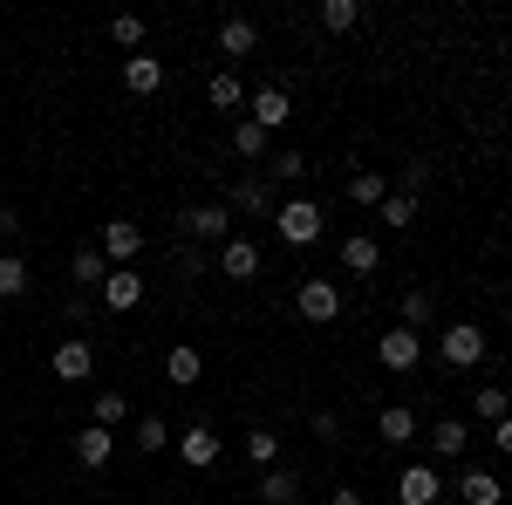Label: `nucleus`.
Here are the masks:
<instances>
[{
	"mask_svg": "<svg viewBox=\"0 0 512 505\" xmlns=\"http://www.w3.org/2000/svg\"><path fill=\"white\" fill-rule=\"evenodd\" d=\"M321 226H328V212H321L315 198H280L274 205V233L287 239V246H315Z\"/></svg>",
	"mask_w": 512,
	"mask_h": 505,
	"instance_id": "f257e3e1",
	"label": "nucleus"
},
{
	"mask_svg": "<svg viewBox=\"0 0 512 505\" xmlns=\"http://www.w3.org/2000/svg\"><path fill=\"white\" fill-rule=\"evenodd\" d=\"M178 226H185L192 246H212V253H219V246L233 239V205H226V198H219V205H185Z\"/></svg>",
	"mask_w": 512,
	"mask_h": 505,
	"instance_id": "f03ea898",
	"label": "nucleus"
},
{
	"mask_svg": "<svg viewBox=\"0 0 512 505\" xmlns=\"http://www.w3.org/2000/svg\"><path fill=\"white\" fill-rule=\"evenodd\" d=\"M294 308H301V321H308V328H328V321L342 314V287H335L328 273H308V280L294 287Z\"/></svg>",
	"mask_w": 512,
	"mask_h": 505,
	"instance_id": "7ed1b4c3",
	"label": "nucleus"
},
{
	"mask_svg": "<svg viewBox=\"0 0 512 505\" xmlns=\"http://www.w3.org/2000/svg\"><path fill=\"white\" fill-rule=\"evenodd\" d=\"M437 362H444V369H478V362H485V328H478V321H451V328L437 335Z\"/></svg>",
	"mask_w": 512,
	"mask_h": 505,
	"instance_id": "20e7f679",
	"label": "nucleus"
},
{
	"mask_svg": "<svg viewBox=\"0 0 512 505\" xmlns=\"http://www.w3.org/2000/svg\"><path fill=\"white\" fill-rule=\"evenodd\" d=\"M260 260H267V253H260V246H253V239H226V246H219V253H212V267H219V280H233V287H253V280H260Z\"/></svg>",
	"mask_w": 512,
	"mask_h": 505,
	"instance_id": "39448f33",
	"label": "nucleus"
},
{
	"mask_svg": "<svg viewBox=\"0 0 512 505\" xmlns=\"http://www.w3.org/2000/svg\"><path fill=\"white\" fill-rule=\"evenodd\" d=\"M96 253H103L110 267H130V260L144 253V226H137V219H103V233H96Z\"/></svg>",
	"mask_w": 512,
	"mask_h": 505,
	"instance_id": "423d86ee",
	"label": "nucleus"
},
{
	"mask_svg": "<svg viewBox=\"0 0 512 505\" xmlns=\"http://www.w3.org/2000/svg\"><path fill=\"white\" fill-rule=\"evenodd\" d=\"M376 362H383L390 376H410V369L424 362V335H417V328H383V342H376Z\"/></svg>",
	"mask_w": 512,
	"mask_h": 505,
	"instance_id": "0eeeda50",
	"label": "nucleus"
},
{
	"mask_svg": "<svg viewBox=\"0 0 512 505\" xmlns=\"http://www.w3.org/2000/svg\"><path fill=\"white\" fill-rule=\"evenodd\" d=\"M287 117H294V103H287V89H280V82H267V89H253V96H246V123H260L267 137L287 130Z\"/></svg>",
	"mask_w": 512,
	"mask_h": 505,
	"instance_id": "6e6552de",
	"label": "nucleus"
},
{
	"mask_svg": "<svg viewBox=\"0 0 512 505\" xmlns=\"http://www.w3.org/2000/svg\"><path fill=\"white\" fill-rule=\"evenodd\" d=\"M96 294H103V314H137V308H144V273L110 267V280H103Z\"/></svg>",
	"mask_w": 512,
	"mask_h": 505,
	"instance_id": "1a4fd4ad",
	"label": "nucleus"
},
{
	"mask_svg": "<svg viewBox=\"0 0 512 505\" xmlns=\"http://www.w3.org/2000/svg\"><path fill=\"white\" fill-rule=\"evenodd\" d=\"M444 492H451V485L437 478V465H410L396 478V505H437Z\"/></svg>",
	"mask_w": 512,
	"mask_h": 505,
	"instance_id": "9d476101",
	"label": "nucleus"
},
{
	"mask_svg": "<svg viewBox=\"0 0 512 505\" xmlns=\"http://www.w3.org/2000/svg\"><path fill=\"white\" fill-rule=\"evenodd\" d=\"M110 451H117V430H103V424H82L76 430V465L82 471H103V465H110Z\"/></svg>",
	"mask_w": 512,
	"mask_h": 505,
	"instance_id": "9b49d317",
	"label": "nucleus"
},
{
	"mask_svg": "<svg viewBox=\"0 0 512 505\" xmlns=\"http://www.w3.org/2000/svg\"><path fill=\"white\" fill-rule=\"evenodd\" d=\"M178 458H185V465H192V471L219 465V430H212V424H192V430H185V437H178Z\"/></svg>",
	"mask_w": 512,
	"mask_h": 505,
	"instance_id": "f8f14e48",
	"label": "nucleus"
},
{
	"mask_svg": "<svg viewBox=\"0 0 512 505\" xmlns=\"http://www.w3.org/2000/svg\"><path fill=\"white\" fill-rule=\"evenodd\" d=\"M55 376L62 383H89L96 376V349L89 342H55Z\"/></svg>",
	"mask_w": 512,
	"mask_h": 505,
	"instance_id": "ddd939ff",
	"label": "nucleus"
},
{
	"mask_svg": "<svg viewBox=\"0 0 512 505\" xmlns=\"http://www.w3.org/2000/svg\"><path fill=\"white\" fill-rule=\"evenodd\" d=\"M198 376H205V355H198L192 342H178V349H164V383H171V389H192Z\"/></svg>",
	"mask_w": 512,
	"mask_h": 505,
	"instance_id": "4468645a",
	"label": "nucleus"
},
{
	"mask_svg": "<svg viewBox=\"0 0 512 505\" xmlns=\"http://www.w3.org/2000/svg\"><path fill=\"white\" fill-rule=\"evenodd\" d=\"M123 89H130V96H158L164 89V62L158 55H130V62H123Z\"/></svg>",
	"mask_w": 512,
	"mask_h": 505,
	"instance_id": "2eb2a0df",
	"label": "nucleus"
},
{
	"mask_svg": "<svg viewBox=\"0 0 512 505\" xmlns=\"http://www.w3.org/2000/svg\"><path fill=\"white\" fill-rule=\"evenodd\" d=\"M226 205H233V212H246V219H274V192H267V178H239Z\"/></svg>",
	"mask_w": 512,
	"mask_h": 505,
	"instance_id": "dca6fc26",
	"label": "nucleus"
},
{
	"mask_svg": "<svg viewBox=\"0 0 512 505\" xmlns=\"http://www.w3.org/2000/svg\"><path fill=\"white\" fill-rule=\"evenodd\" d=\"M458 499H465V505H506V485H499L485 465H472L465 478H458Z\"/></svg>",
	"mask_w": 512,
	"mask_h": 505,
	"instance_id": "f3484780",
	"label": "nucleus"
},
{
	"mask_svg": "<svg viewBox=\"0 0 512 505\" xmlns=\"http://www.w3.org/2000/svg\"><path fill=\"white\" fill-rule=\"evenodd\" d=\"M342 267H349V273H362V280H369V273L383 267V246H376V239H369V233H349V239H342Z\"/></svg>",
	"mask_w": 512,
	"mask_h": 505,
	"instance_id": "a211bd4d",
	"label": "nucleus"
},
{
	"mask_svg": "<svg viewBox=\"0 0 512 505\" xmlns=\"http://www.w3.org/2000/svg\"><path fill=\"white\" fill-rule=\"evenodd\" d=\"M253 48H260V28H253V21H246V14H233V21H219V55H253Z\"/></svg>",
	"mask_w": 512,
	"mask_h": 505,
	"instance_id": "6ab92c4d",
	"label": "nucleus"
},
{
	"mask_svg": "<svg viewBox=\"0 0 512 505\" xmlns=\"http://www.w3.org/2000/svg\"><path fill=\"white\" fill-rule=\"evenodd\" d=\"M301 499V478L287 465H274V471H260V505H294Z\"/></svg>",
	"mask_w": 512,
	"mask_h": 505,
	"instance_id": "aec40b11",
	"label": "nucleus"
},
{
	"mask_svg": "<svg viewBox=\"0 0 512 505\" xmlns=\"http://www.w3.org/2000/svg\"><path fill=\"white\" fill-rule=\"evenodd\" d=\"M465 444H472V430L458 424V417H437L431 424V451L437 458H465Z\"/></svg>",
	"mask_w": 512,
	"mask_h": 505,
	"instance_id": "412c9836",
	"label": "nucleus"
},
{
	"mask_svg": "<svg viewBox=\"0 0 512 505\" xmlns=\"http://www.w3.org/2000/svg\"><path fill=\"white\" fill-rule=\"evenodd\" d=\"M376 437H383V444H410V437H417V410H403V403H390V410L376 417Z\"/></svg>",
	"mask_w": 512,
	"mask_h": 505,
	"instance_id": "4be33fe9",
	"label": "nucleus"
},
{
	"mask_svg": "<svg viewBox=\"0 0 512 505\" xmlns=\"http://www.w3.org/2000/svg\"><path fill=\"white\" fill-rule=\"evenodd\" d=\"M321 35H349L355 21H362V0H321Z\"/></svg>",
	"mask_w": 512,
	"mask_h": 505,
	"instance_id": "5701e85b",
	"label": "nucleus"
},
{
	"mask_svg": "<svg viewBox=\"0 0 512 505\" xmlns=\"http://www.w3.org/2000/svg\"><path fill=\"white\" fill-rule=\"evenodd\" d=\"M89 424H103V430L130 424V403H123V389H96V403H89Z\"/></svg>",
	"mask_w": 512,
	"mask_h": 505,
	"instance_id": "b1692460",
	"label": "nucleus"
},
{
	"mask_svg": "<svg viewBox=\"0 0 512 505\" xmlns=\"http://www.w3.org/2000/svg\"><path fill=\"white\" fill-rule=\"evenodd\" d=\"M69 280H76V287H103V280H110V260H103L96 246H82L76 260H69Z\"/></svg>",
	"mask_w": 512,
	"mask_h": 505,
	"instance_id": "393cba45",
	"label": "nucleus"
},
{
	"mask_svg": "<svg viewBox=\"0 0 512 505\" xmlns=\"http://www.w3.org/2000/svg\"><path fill=\"white\" fill-rule=\"evenodd\" d=\"M28 280H35V273H28L21 253H0V301H21V294H28Z\"/></svg>",
	"mask_w": 512,
	"mask_h": 505,
	"instance_id": "a878e982",
	"label": "nucleus"
},
{
	"mask_svg": "<svg viewBox=\"0 0 512 505\" xmlns=\"http://www.w3.org/2000/svg\"><path fill=\"white\" fill-rule=\"evenodd\" d=\"M205 103H212V110H246V89H239V76H226V69H219V76L205 82Z\"/></svg>",
	"mask_w": 512,
	"mask_h": 505,
	"instance_id": "bb28decb",
	"label": "nucleus"
},
{
	"mask_svg": "<svg viewBox=\"0 0 512 505\" xmlns=\"http://www.w3.org/2000/svg\"><path fill=\"white\" fill-rule=\"evenodd\" d=\"M349 198H355V205H369V212H376V205L390 198V178H383V171H355V178H349Z\"/></svg>",
	"mask_w": 512,
	"mask_h": 505,
	"instance_id": "cd10ccee",
	"label": "nucleus"
},
{
	"mask_svg": "<svg viewBox=\"0 0 512 505\" xmlns=\"http://www.w3.org/2000/svg\"><path fill=\"white\" fill-rule=\"evenodd\" d=\"M376 212H383V226H390V233H410V226H417V198H410V192H390Z\"/></svg>",
	"mask_w": 512,
	"mask_h": 505,
	"instance_id": "c85d7f7f",
	"label": "nucleus"
},
{
	"mask_svg": "<svg viewBox=\"0 0 512 505\" xmlns=\"http://www.w3.org/2000/svg\"><path fill=\"white\" fill-rule=\"evenodd\" d=\"M437 321V294L431 287H410V294H403V328H431Z\"/></svg>",
	"mask_w": 512,
	"mask_h": 505,
	"instance_id": "c756f323",
	"label": "nucleus"
},
{
	"mask_svg": "<svg viewBox=\"0 0 512 505\" xmlns=\"http://www.w3.org/2000/svg\"><path fill=\"white\" fill-rule=\"evenodd\" d=\"M233 151H239V157H253V164H260V157H274V137H267L260 123H233Z\"/></svg>",
	"mask_w": 512,
	"mask_h": 505,
	"instance_id": "7c9ffc66",
	"label": "nucleus"
},
{
	"mask_svg": "<svg viewBox=\"0 0 512 505\" xmlns=\"http://www.w3.org/2000/svg\"><path fill=\"white\" fill-rule=\"evenodd\" d=\"M130 444H137L144 458H158L164 444H171V430H164V417H137V424H130Z\"/></svg>",
	"mask_w": 512,
	"mask_h": 505,
	"instance_id": "2f4dec72",
	"label": "nucleus"
},
{
	"mask_svg": "<svg viewBox=\"0 0 512 505\" xmlns=\"http://www.w3.org/2000/svg\"><path fill=\"white\" fill-rule=\"evenodd\" d=\"M472 410H478V417H485V424H506V417H512V396H506V389H499V383H485V389H478V396H472Z\"/></svg>",
	"mask_w": 512,
	"mask_h": 505,
	"instance_id": "473e14b6",
	"label": "nucleus"
},
{
	"mask_svg": "<svg viewBox=\"0 0 512 505\" xmlns=\"http://www.w3.org/2000/svg\"><path fill=\"white\" fill-rule=\"evenodd\" d=\"M246 458H253L260 471H274L280 465V437L274 430H246Z\"/></svg>",
	"mask_w": 512,
	"mask_h": 505,
	"instance_id": "72a5a7b5",
	"label": "nucleus"
},
{
	"mask_svg": "<svg viewBox=\"0 0 512 505\" xmlns=\"http://www.w3.org/2000/svg\"><path fill=\"white\" fill-rule=\"evenodd\" d=\"M171 267H178V280H198V273L212 267V253H205V246H192V239H178V253H171Z\"/></svg>",
	"mask_w": 512,
	"mask_h": 505,
	"instance_id": "f704fd0d",
	"label": "nucleus"
},
{
	"mask_svg": "<svg viewBox=\"0 0 512 505\" xmlns=\"http://www.w3.org/2000/svg\"><path fill=\"white\" fill-rule=\"evenodd\" d=\"M267 171H274L280 185H301V178H308V157H301V151H274V164H267Z\"/></svg>",
	"mask_w": 512,
	"mask_h": 505,
	"instance_id": "c9c22d12",
	"label": "nucleus"
},
{
	"mask_svg": "<svg viewBox=\"0 0 512 505\" xmlns=\"http://www.w3.org/2000/svg\"><path fill=\"white\" fill-rule=\"evenodd\" d=\"M110 41L117 48H144V21L137 14H110Z\"/></svg>",
	"mask_w": 512,
	"mask_h": 505,
	"instance_id": "e433bc0d",
	"label": "nucleus"
},
{
	"mask_svg": "<svg viewBox=\"0 0 512 505\" xmlns=\"http://www.w3.org/2000/svg\"><path fill=\"white\" fill-rule=\"evenodd\" d=\"M424 185H431V164H424V157H410V164H403V192L417 198Z\"/></svg>",
	"mask_w": 512,
	"mask_h": 505,
	"instance_id": "4c0bfd02",
	"label": "nucleus"
},
{
	"mask_svg": "<svg viewBox=\"0 0 512 505\" xmlns=\"http://www.w3.org/2000/svg\"><path fill=\"white\" fill-rule=\"evenodd\" d=\"M328 505H369V499H362L355 485H335V499H328Z\"/></svg>",
	"mask_w": 512,
	"mask_h": 505,
	"instance_id": "58836bf2",
	"label": "nucleus"
},
{
	"mask_svg": "<svg viewBox=\"0 0 512 505\" xmlns=\"http://www.w3.org/2000/svg\"><path fill=\"white\" fill-rule=\"evenodd\" d=\"M492 444H499V451L512 458V417H506V424H492Z\"/></svg>",
	"mask_w": 512,
	"mask_h": 505,
	"instance_id": "ea45409f",
	"label": "nucleus"
},
{
	"mask_svg": "<svg viewBox=\"0 0 512 505\" xmlns=\"http://www.w3.org/2000/svg\"><path fill=\"white\" fill-rule=\"evenodd\" d=\"M14 226H21V219H14V212H0V246H7V233H14Z\"/></svg>",
	"mask_w": 512,
	"mask_h": 505,
	"instance_id": "a19ab883",
	"label": "nucleus"
}]
</instances>
